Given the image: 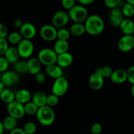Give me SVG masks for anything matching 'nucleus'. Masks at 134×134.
Here are the masks:
<instances>
[{"label":"nucleus","mask_w":134,"mask_h":134,"mask_svg":"<svg viewBox=\"0 0 134 134\" xmlns=\"http://www.w3.org/2000/svg\"><path fill=\"white\" fill-rule=\"evenodd\" d=\"M42 39L47 41H52L57 38V29L52 24L43 25L39 31Z\"/></svg>","instance_id":"nucleus-10"},{"label":"nucleus","mask_w":134,"mask_h":134,"mask_svg":"<svg viewBox=\"0 0 134 134\" xmlns=\"http://www.w3.org/2000/svg\"><path fill=\"white\" fill-rule=\"evenodd\" d=\"M35 76V80L37 83L42 84L44 82L46 81V75L43 72L40 71L38 73H37Z\"/></svg>","instance_id":"nucleus-42"},{"label":"nucleus","mask_w":134,"mask_h":134,"mask_svg":"<svg viewBox=\"0 0 134 134\" xmlns=\"http://www.w3.org/2000/svg\"><path fill=\"white\" fill-rule=\"evenodd\" d=\"M7 110L9 116H13L16 120L22 119L26 115L24 105L16 100L7 104Z\"/></svg>","instance_id":"nucleus-7"},{"label":"nucleus","mask_w":134,"mask_h":134,"mask_svg":"<svg viewBox=\"0 0 134 134\" xmlns=\"http://www.w3.org/2000/svg\"><path fill=\"white\" fill-rule=\"evenodd\" d=\"M62 5L64 9L69 10L75 5V1L74 0H63L62 1Z\"/></svg>","instance_id":"nucleus-41"},{"label":"nucleus","mask_w":134,"mask_h":134,"mask_svg":"<svg viewBox=\"0 0 134 134\" xmlns=\"http://www.w3.org/2000/svg\"><path fill=\"white\" fill-rule=\"evenodd\" d=\"M59 103V97L56 96V95L53 94H49L47 96V106L52 107L57 105Z\"/></svg>","instance_id":"nucleus-33"},{"label":"nucleus","mask_w":134,"mask_h":134,"mask_svg":"<svg viewBox=\"0 0 134 134\" xmlns=\"http://www.w3.org/2000/svg\"><path fill=\"white\" fill-rule=\"evenodd\" d=\"M71 34L69 30L65 27L60 28L57 30V39L59 40L68 41L70 37Z\"/></svg>","instance_id":"nucleus-32"},{"label":"nucleus","mask_w":134,"mask_h":134,"mask_svg":"<svg viewBox=\"0 0 134 134\" xmlns=\"http://www.w3.org/2000/svg\"><path fill=\"white\" fill-rule=\"evenodd\" d=\"M86 32L91 35H98L102 34L105 29V22L103 18L98 14L88 16L84 22Z\"/></svg>","instance_id":"nucleus-1"},{"label":"nucleus","mask_w":134,"mask_h":134,"mask_svg":"<svg viewBox=\"0 0 134 134\" xmlns=\"http://www.w3.org/2000/svg\"><path fill=\"white\" fill-rule=\"evenodd\" d=\"M20 81L19 75L15 71H6L1 74V81L4 86L7 87H11L15 86Z\"/></svg>","instance_id":"nucleus-9"},{"label":"nucleus","mask_w":134,"mask_h":134,"mask_svg":"<svg viewBox=\"0 0 134 134\" xmlns=\"http://www.w3.org/2000/svg\"><path fill=\"white\" fill-rule=\"evenodd\" d=\"M24 106L25 113L28 115H30V116L36 115L37 112L38 111V109H39L37 107V105H35L31 101L24 104Z\"/></svg>","instance_id":"nucleus-29"},{"label":"nucleus","mask_w":134,"mask_h":134,"mask_svg":"<svg viewBox=\"0 0 134 134\" xmlns=\"http://www.w3.org/2000/svg\"><path fill=\"white\" fill-rule=\"evenodd\" d=\"M57 56L53 49L49 48H42L37 54V58L41 64L45 66L56 64Z\"/></svg>","instance_id":"nucleus-4"},{"label":"nucleus","mask_w":134,"mask_h":134,"mask_svg":"<svg viewBox=\"0 0 134 134\" xmlns=\"http://www.w3.org/2000/svg\"><path fill=\"white\" fill-rule=\"evenodd\" d=\"M9 134H26V132L24 131L23 128H16L14 130H11Z\"/></svg>","instance_id":"nucleus-43"},{"label":"nucleus","mask_w":134,"mask_h":134,"mask_svg":"<svg viewBox=\"0 0 134 134\" xmlns=\"http://www.w3.org/2000/svg\"><path fill=\"white\" fill-rule=\"evenodd\" d=\"M5 86H4L2 82H1V81H0V94H1V93L2 92L3 90L4 89H5Z\"/></svg>","instance_id":"nucleus-47"},{"label":"nucleus","mask_w":134,"mask_h":134,"mask_svg":"<svg viewBox=\"0 0 134 134\" xmlns=\"http://www.w3.org/2000/svg\"><path fill=\"white\" fill-rule=\"evenodd\" d=\"M41 65L37 58H30L27 62V73L32 75H35L41 71Z\"/></svg>","instance_id":"nucleus-17"},{"label":"nucleus","mask_w":134,"mask_h":134,"mask_svg":"<svg viewBox=\"0 0 134 134\" xmlns=\"http://www.w3.org/2000/svg\"><path fill=\"white\" fill-rule=\"evenodd\" d=\"M68 13L64 10H58L52 18V25L55 28H62L66 26L69 21Z\"/></svg>","instance_id":"nucleus-8"},{"label":"nucleus","mask_w":134,"mask_h":134,"mask_svg":"<svg viewBox=\"0 0 134 134\" xmlns=\"http://www.w3.org/2000/svg\"><path fill=\"white\" fill-rule=\"evenodd\" d=\"M1 74H2V73H0V80H1Z\"/></svg>","instance_id":"nucleus-50"},{"label":"nucleus","mask_w":134,"mask_h":134,"mask_svg":"<svg viewBox=\"0 0 134 134\" xmlns=\"http://www.w3.org/2000/svg\"><path fill=\"white\" fill-rule=\"evenodd\" d=\"M121 11L123 16L127 17V18H130L134 15V7L128 3L126 2L122 5Z\"/></svg>","instance_id":"nucleus-31"},{"label":"nucleus","mask_w":134,"mask_h":134,"mask_svg":"<svg viewBox=\"0 0 134 134\" xmlns=\"http://www.w3.org/2000/svg\"><path fill=\"white\" fill-rule=\"evenodd\" d=\"M71 35L75 37H80L83 35L85 32V27L84 23H73L69 29Z\"/></svg>","instance_id":"nucleus-24"},{"label":"nucleus","mask_w":134,"mask_h":134,"mask_svg":"<svg viewBox=\"0 0 134 134\" xmlns=\"http://www.w3.org/2000/svg\"><path fill=\"white\" fill-rule=\"evenodd\" d=\"M90 132L92 134H100L102 132V124L98 122L94 123L90 128Z\"/></svg>","instance_id":"nucleus-38"},{"label":"nucleus","mask_w":134,"mask_h":134,"mask_svg":"<svg viewBox=\"0 0 134 134\" xmlns=\"http://www.w3.org/2000/svg\"><path fill=\"white\" fill-rule=\"evenodd\" d=\"M127 3H128L129 4H130L131 5H132V6L134 7V0H128V1H126Z\"/></svg>","instance_id":"nucleus-48"},{"label":"nucleus","mask_w":134,"mask_h":134,"mask_svg":"<svg viewBox=\"0 0 134 134\" xmlns=\"http://www.w3.org/2000/svg\"><path fill=\"white\" fill-rule=\"evenodd\" d=\"M123 20L124 16L120 8H115L110 10L109 14V21L111 26L115 27H119Z\"/></svg>","instance_id":"nucleus-13"},{"label":"nucleus","mask_w":134,"mask_h":134,"mask_svg":"<svg viewBox=\"0 0 134 134\" xmlns=\"http://www.w3.org/2000/svg\"><path fill=\"white\" fill-rule=\"evenodd\" d=\"M45 72L47 75L55 79L63 76L62 68L58 66L56 64L46 66Z\"/></svg>","instance_id":"nucleus-21"},{"label":"nucleus","mask_w":134,"mask_h":134,"mask_svg":"<svg viewBox=\"0 0 134 134\" xmlns=\"http://www.w3.org/2000/svg\"><path fill=\"white\" fill-rule=\"evenodd\" d=\"M69 19L74 23H84L88 17V12L85 7L80 5H75L68 12Z\"/></svg>","instance_id":"nucleus-3"},{"label":"nucleus","mask_w":134,"mask_h":134,"mask_svg":"<svg viewBox=\"0 0 134 134\" xmlns=\"http://www.w3.org/2000/svg\"><path fill=\"white\" fill-rule=\"evenodd\" d=\"M4 131H5V130H4L2 122H1V120H0V134H3V133Z\"/></svg>","instance_id":"nucleus-46"},{"label":"nucleus","mask_w":134,"mask_h":134,"mask_svg":"<svg viewBox=\"0 0 134 134\" xmlns=\"http://www.w3.org/2000/svg\"><path fill=\"white\" fill-rule=\"evenodd\" d=\"M9 47L6 39H0V56H3Z\"/></svg>","instance_id":"nucleus-37"},{"label":"nucleus","mask_w":134,"mask_h":134,"mask_svg":"<svg viewBox=\"0 0 134 134\" xmlns=\"http://www.w3.org/2000/svg\"><path fill=\"white\" fill-rule=\"evenodd\" d=\"M134 47L133 35H123L118 41V48L121 52H128Z\"/></svg>","instance_id":"nucleus-12"},{"label":"nucleus","mask_w":134,"mask_h":134,"mask_svg":"<svg viewBox=\"0 0 134 134\" xmlns=\"http://www.w3.org/2000/svg\"><path fill=\"white\" fill-rule=\"evenodd\" d=\"M104 3L107 7L113 9L119 7V5L121 4V1L120 0H105Z\"/></svg>","instance_id":"nucleus-35"},{"label":"nucleus","mask_w":134,"mask_h":134,"mask_svg":"<svg viewBox=\"0 0 134 134\" xmlns=\"http://www.w3.org/2000/svg\"><path fill=\"white\" fill-rule=\"evenodd\" d=\"M94 0H79V3L80 5H82V6H86V5H89L94 3Z\"/></svg>","instance_id":"nucleus-44"},{"label":"nucleus","mask_w":134,"mask_h":134,"mask_svg":"<svg viewBox=\"0 0 134 134\" xmlns=\"http://www.w3.org/2000/svg\"><path fill=\"white\" fill-rule=\"evenodd\" d=\"M0 99L5 103L9 104L15 100V93L10 89L5 88L0 94Z\"/></svg>","instance_id":"nucleus-25"},{"label":"nucleus","mask_w":134,"mask_h":134,"mask_svg":"<svg viewBox=\"0 0 134 134\" xmlns=\"http://www.w3.org/2000/svg\"><path fill=\"white\" fill-rule=\"evenodd\" d=\"M47 95L43 92H37L31 96V102L38 108L47 105Z\"/></svg>","instance_id":"nucleus-22"},{"label":"nucleus","mask_w":134,"mask_h":134,"mask_svg":"<svg viewBox=\"0 0 134 134\" xmlns=\"http://www.w3.org/2000/svg\"><path fill=\"white\" fill-rule=\"evenodd\" d=\"M9 64H15L18 61L20 58L16 47H9L3 55Z\"/></svg>","instance_id":"nucleus-20"},{"label":"nucleus","mask_w":134,"mask_h":134,"mask_svg":"<svg viewBox=\"0 0 134 134\" xmlns=\"http://www.w3.org/2000/svg\"><path fill=\"white\" fill-rule=\"evenodd\" d=\"M89 85L94 90H99L103 87L104 84V79L99 74L94 72L90 75L89 78Z\"/></svg>","instance_id":"nucleus-14"},{"label":"nucleus","mask_w":134,"mask_h":134,"mask_svg":"<svg viewBox=\"0 0 134 134\" xmlns=\"http://www.w3.org/2000/svg\"><path fill=\"white\" fill-rule=\"evenodd\" d=\"M20 34L23 39L31 40L36 35L37 30L35 26L30 22L23 23L20 28Z\"/></svg>","instance_id":"nucleus-11"},{"label":"nucleus","mask_w":134,"mask_h":134,"mask_svg":"<svg viewBox=\"0 0 134 134\" xmlns=\"http://www.w3.org/2000/svg\"><path fill=\"white\" fill-rule=\"evenodd\" d=\"M22 39L23 38L21 36L19 32H16V31L10 32L7 36L8 41L9 43L13 44H17V45L19 44V43L22 40Z\"/></svg>","instance_id":"nucleus-28"},{"label":"nucleus","mask_w":134,"mask_h":134,"mask_svg":"<svg viewBox=\"0 0 134 134\" xmlns=\"http://www.w3.org/2000/svg\"><path fill=\"white\" fill-rule=\"evenodd\" d=\"M73 62V56L70 52H66L58 54L57 56L56 63L61 68H67L72 64Z\"/></svg>","instance_id":"nucleus-15"},{"label":"nucleus","mask_w":134,"mask_h":134,"mask_svg":"<svg viewBox=\"0 0 134 134\" xmlns=\"http://www.w3.org/2000/svg\"><path fill=\"white\" fill-rule=\"evenodd\" d=\"M35 116L39 124L44 126L52 125L55 120L54 111L52 108L47 105L38 109Z\"/></svg>","instance_id":"nucleus-2"},{"label":"nucleus","mask_w":134,"mask_h":134,"mask_svg":"<svg viewBox=\"0 0 134 134\" xmlns=\"http://www.w3.org/2000/svg\"><path fill=\"white\" fill-rule=\"evenodd\" d=\"M119 27L124 35H133L134 34V22L129 18L123 20Z\"/></svg>","instance_id":"nucleus-19"},{"label":"nucleus","mask_w":134,"mask_h":134,"mask_svg":"<svg viewBox=\"0 0 134 134\" xmlns=\"http://www.w3.org/2000/svg\"><path fill=\"white\" fill-rule=\"evenodd\" d=\"M69 88L68 81L64 77H60L54 81L52 86V94L58 97L63 96L66 94Z\"/></svg>","instance_id":"nucleus-5"},{"label":"nucleus","mask_w":134,"mask_h":134,"mask_svg":"<svg viewBox=\"0 0 134 134\" xmlns=\"http://www.w3.org/2000/svg\"><path fill=\"white\" fill-rule=\"evenodd\" d=\"M69 44L68 41H63L57 39L54 44L53 50L56 54L58 55L64 52H68Z\"/></svg>","instance_id":"nucleus-23"},{"label":"nucleus","mask_w":134,"mask_h":134,"mask_svg":"<svg viewBox=\"0 0 134 134\" xmlns=\"http://www.w3.org/2000/svg\"><path fill=\"white\" fill-rule=\"evenodd\" d=\"M9 63L4 56H0V73H3L6 71L9 67Z\"/></svg>","instance_id":"nucleus-36"},{"label":"nucleus","mask_w":134,"mask_h":134,"mask_svg":"<svg viewBox=\"0 0 134 134\" xmlns=\"http://www.w3.org/2000/svg\"><path fill=\"white\" fill-rule=\"evenodd\" d=\"M113 69L111 67L109 66H103L100 67V68H97L95 72L99 73L103 79L109 78L111 77V74L113 73Z\"/></svg>","instance_id":"nucleus-30"},{"label":"nucleus","mask_w":134,"mask_h":134,"mask_svg":"<svg viewBox=\"0 0 134 134\" xmlns=\"http://www.w3.org/2000/svg\"><path fill=\"white\" fill-rule=\"evenodd\" d=\"M23 130L26 134H34L37 131V126L33 122H28L24 124Z\"/></svg>","instance_id":"nucleus-34"},{"label":"nucleus","mask_w":134,"mask_h":134,"mask_svg":"<svg viewBox=\"0 0 134 134\" xmlns=\"http://www.w3.org/2000/svg\"><path fill=\"white\" fill-rule=\"evenodd\" d=\"M9 35L8 28L4 24L0 23V39H6Z\"/></svg>","instance_id":"nucleus-40"},{"label":"nucleus","mask_w":134,"mask_h":134,"mask_svg":"<svg viewBox=\"0 0 134 134\" xmlns=\"http://www.w3.org/2000/svg\"><path fill=\"white\" fill-rule=\"evenodd\" d=\"M14 71L18 74H25L27 73V62L20 60L14 64Z\"/></svg>","instance_id":"nucleus-27"},{"label":"nucleus","mask_w":134,"mask_h":134,"mask_svg":"<svg viewBox=\"0 0 134 134\" xmlns=\"http://www.w3.org/2000/svg\"><path fill=\"white\" fill-rule=\"evenodd\" d=\"M22 24H23V22H22V21L21 20L16 19L14 21V26L16 28H20Z\"/></svg>","instance_id":"nucleus-45"},{"label":"nucleus","mask_w":134,"mask_h":134,"mask_svg":"<svg viewBox=\"0 0 134 134\" xmlns=\"http://www.w3.org/2000/svg\"><path fill=\"white\" fill-rule=\"evenodd\" d=\"M131 94H132V96L134 98V85H132V88H131Z\"/></svg>","instance_id":"nucleus-49"},{"label":"nucleus","mask_w":134,"mask_h":134,"mask_svg":"<svg viewBox=\"0 0 134 134\" xmlns=\"http://www.w3.org/2000/svg\"><path fill=\"white\" fill-rule=\"evenodd\" d=\"M31 94L27 89L22 88L15 93V100L24 105L31 99Z\"/></svg>","instance_id":"nucleus-18"},{"label":"nucleus","mask_w":134,"mask_h":134,"mask_svg":"<svg viewBox=\"0 0 134 134\" xmlns=\"http://www.w3.org/2000/svg\"><path fill=\"white\" fill-rule=\"evenodd\" d=\"M16 48L20 57L22 58H29L34 53V45L31 40L22 39L17 45Z\"/></svg>","instance_id":"nucleus-6"},{"label":"nucleus","mask_w":134,"mask_h":134,"mask_svg":"<svg viewBox=\"0 0 134 134\" xmlns=\"http://www.w3.org/2000/svg\"><path fill=\"white\" fill-rule=\"evenodd\" d=\"M2 122L3 126L5 130L9 131L10 132L11 130H14V128H16L17 126V120L14 119V117L8 115L7 116L3 119Z\"/></svg>","instance_id":"nucleus-26"},{"label":"nucleus","mask_w":134,"mask_h":134,"mask_svg":"<svg viewBox=\"0 0 134 134\" xmlns=\"http://www.w3.org/2000/svg\"><path fill=\"white\" fill-rule=\"evenodd\" d=\"M127 80L132 84L134 85V65L130 67L126 71Z\"/></svg>","instance_id":"nucleus-39"},{"label":"nucleus","mask_w":134,"mask_h":134,"mask_svg":"<svg viewBox=\"0 0 134 134\" xmlns=\"http://www.w3.org/2000/svg\"><path fill=\"white\" fill-rule=\"evenodd\" d=\"M110 79L113 83L120 85L127 81L126 71L122 69H118L113 71L110 77Z\"/></svg>","instance_id":"nucleus-16"}]
</instances>
